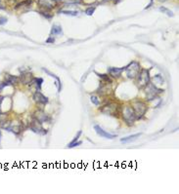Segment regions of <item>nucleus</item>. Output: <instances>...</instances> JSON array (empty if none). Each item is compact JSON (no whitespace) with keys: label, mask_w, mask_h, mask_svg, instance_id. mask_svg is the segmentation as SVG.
<instances>
[{"label":"nucleus","mask_w":179,"mask_h":194,"mask_svg":"<svg viewBox=\"0 0 179 194\" xmlns=\"http://www.w3.org/2000/svg\"><path fill=\"white\" fill-rule=\"evenodd\" d=\"M120 112H121V115H122V118H123V120H124V122L128 125V126H132L137 119L132 106H123L120 110Z\"/></svg>","instance_id":"f257e3e1"},{"label":"nucleus","mask_w":179,"mask_h":194,"mask_svg":"<svg viewBox=\"0 0 179 194\" xmlns=\"http://www.w3.org/2000/svg\"><path fill=\"white\" fill-rule=\"evenodd\" d=\"M120 110L121 107L119 106V104L114 102H107L101 107V112L111 116H118V113L120 112Z\"/></svg>","instance_id":"f03ea898"},{"label":"nucleus","mask_w":179,"mask_h":194,"mask_svg":"<svg viewBox=\"0 0 179 194\" xmlns=\"http://www.w3.org/2000/svg\"><path fill=\"white\" fill-rule=\"evenodd\" d=\"M131 106H132L133 110H134L137 119H140V118H142L144 115H145L146 110H147V106L144 102L139 100H133Z\"/></svg>","instance_id":"7ed1b4c3"},{"label":"nucleus","mask_w":179,"mask_h":194,"mask_svg":"<svg viewBox=\"0 0 179 194\" xmlns=\"http://www.w3.org/2000/svg\"><path fill=\"white\" fill-rule=\"evenodd\" d=\"M144 90H145V96H146V99L148 100H152L157 97L158 95L160 94L164 90H160V89L156 87L155 84L150 83L149 82L148 84L144 87Z\"/></svg>","instance_id":"20e7f679"},{"label":"nucleus","mask_w":179,"mask_h":194,"mask_svg":"<svg viewBox=\"0 0 179 194\" xmlns=\"http://www.w3.org/2000/svg\"><path fill=\"white\" fill-rule=\"evenodd\" d=\"M124 70L126 72L127 78L133 79V78H136L137 77V75H138V73L140 72L141 68H140V65L137 63V61H131L127 67H124Z\"/></svg>","instance_id":"39448f33"},{"label":"nucleus","mask_w":179,"mask_h":194,"mask_svg":"<svg viewBox=\"0 0 179 194\" xmlns=\"http://www.w3.org/2000/svg\"><path fill=\"white\" fill-rule=\"evenodd\" d=\"M150 82V74H149V69H142L137 75L136 85L138 88H144L147 84Z\"/></svg>","instance_id":"423d86ee"},{"label":"nucleus","mask_w":179,"mask_h":194,"mask_svg":"<svg viewBox=\"0 0 179 194\" xmlns=\"http://www.w3.org/2000/svg\"><path fill=\"white\" fill-rule=\"evenodd\" d=\"M38 5L41 8H43V10H51L54 7L57 5V0H38Z\"/></svg>","instance_id":"0eeeda50"},{"label":"nucleus","mask_w":179,"mask_h":194,"mask_svg":"<svg viewBox=\"0 0 179 194\" xmlns=\"http://www.w3.org/2000/svg\"><path fill=\"white\" fill-rule=\"evenodd\" d=\"M31 129L33 130V132H35V133H37L39 135H45V134H46V130L43 129L42 126H41V123L38 120H36L35 118H33V120L31 121Z\"/></svg>","instance_id":"6e6552de"},{"label":"nucleus","mask_w":179,"mask_h":194,"mask_svg":"<svg viewBox=\"0 0 179 194\" xmlns=\"http://www.w3.org/2000/svg\"><path fill=\"white\" fill-rule=\"evenodd\" d=\"M33 100L36 102V104H46L48 102V99L42 94V93L39 92V91L34 93Z\"/></svg>","instance_id":"1a4fd4ad"},{"label":"nucleus","mask_w":179,"mask_h":194,"mask_svg":"<svg viewBox=\"0 0 179 194\" xmlns=\"http://www.w3.org/2000/svg\"><path fill=\"white\" fill-rule=\"evenodd\" d=\"M94 129H95L96 133L99 135L100 137H102V138H106V139H109V140H113V139H114L116 137V136H114V135H111V134L107 133L106 131H104V130H103L100 126H98V125H95V126H94Z\"/></svg>","instance_id":"9d476101"},{"label":"nucleus","mask_w":179,"mask_h":194,"mask_svg":"<svg viewBox=\"0 0 179 194\" xmlns=\"http://www.w3.org/2000/svg\"><path fill=\"white\" fill-rule=\"evenodd\" d=\"M19 80L22 82L23 84H25V85H27V84L33 83L34 78H33V74H31V72H26V73H23L22 75H21Z\"/></svg>","instance_id":"9b49d317"},{"label":"nucleus","mask_w":179,"mask_h":194,"mask_svg":"<svg viewBox=\"0 0 179 194\" xmlns=\"http://www.w3.org/2000/svg\"><path fill=\"white\" fill-rule=\"evenodd\" d=\"M34 118H35L36 120L39 121L41 124L44 122H50V118L48 117L43 111H40V110L36 111V112L34 113Z\"/></svg>","instance_id":"f8f14e48"},{"label":"nucleus","mask_w":179,"mask_h":194,"mask_svg":"<svg viewBox=\"0 0 179 194\" xmlns=\"http://www.w3.org/2000/svg\"><path fill=\"white\" fill-rule=\"evenodd\" d=\"M124 70V67H110L109 70H108V72H109L110 76L114 77V78H118V77L120 76V74L122 73V71Z\"/></svg>","instance_id":"ddd939ff"},{"label":"nucleus","mask_w":179,"mask_h":194,"mask_svg":"<svg viewBox=\"0 0 179 194\" xmlns=\"http://www.w3.org/2000/svg\"><path fill=\"white\" fill-rule=\"evenodd\" d=\"M141 133H138V134H134V135H131V136H128V137H125V138H122L120 139V141L122 143H131V141H134L135 140H137V139L139 138L140 136H141Z\"/></svg>","instance_id":"4468645a"},{"label":"nucleus","mask_w":179,"mask_h":194,"mask_svg":"<svg viewBox=\"0 0 179 194\" xmlns=\"http://www.w3.org/2000/svg\"><path fill=\"white\" fill-rule=\"evenodd\" d=\"M18 81H19V78L16 76H14V75H9L7 74L6 75V82L8 85H14V84H17Z\"/></svg>","instance_id":"2eb2a0df"},{"label":"nucleus","mask_w":179,"mask_h":194,"mask_svg":"<svg viewBox=\"0 0 179 194\" xmlns=\"http://www.w3.org/2000/svg\"><path fill=\"white\" fill-rule=\"evenodd\" d=\"M51 35H62L63 34V31H62V27L60 26H57V24H54L52 26L51 29Z\"/></svg>","instance_id":"dca6fc26"},{"label":"nucleus","mask_w":179,"mask_h":194,"mask_svg":"<svg viewBox=\"0 0 179 194\" xmlns=\"http://www.w3.org/2000/svg\"><path fill=\"white\" fill-rule=\"evenodd\" d=\"M96 74H97L101 79H103V80L106 82V83L111 84L112 82H113V80H112V79L109 77V75H106V74H100V73H97V72H96Z\"/></svg>","instance_id":"f3484780"},{"label":"nucleus","mask_w":179,"mask_h":194,"mask_svg":"<svg viewBox=\"0 0 179 194\" xmlns=\"http://www.w3.org/2000/svg\"><path fill=\"white\" fill-rule=\"evenodd\" d=\"M31 3H33V1H31V0H25V1H23V2H21V3L18 4V5H16L15 9H19V8H21V7H23L25 5H29V6Z\"/></svg>","instance_id":"a211bd4d"},{"label":"nucleus","mask_w":179,"mask_h":194,"mask_svg":"<svg viewBox=\"0 0 179 194\" xmlns=\"http://www.w3.org/2000/svg\"><path fill=\"white\" fill-rule=\"evenodd\" d=\"M44 70H45V72H46V73H48V74L50 75V76L54 77V78L56 79V80H57V82H58V90H59V91L61 90V81H60L59 77H57L56 75H54L53 73H51V72H50V71H48V70H47V69H45V68H44Z\"/></svg>","instance_id":"6ab92c4d"},{"label":"nucleus","mask_w":179,"mask_h":194,"mask_svg":"<svg viewBox=\"0 0 179 194\" xmlns=\"http://www.w3.org/2000/svg\"><path fill=\"white\" fill-rule=\"evenodd\" d=\"M62 13L65 14V15L68 16H72V17H75V16H77V11H69V10H64L62 11Z\"/></svg>","instance_id":"aec40b11"},{"label":"nucleus","mask_w":179,"mask_h":194,"mask_svg":"<svg viewBox=\"0 0 179 194\" xmlns=\"http://www.w3.org/2000/svg\"><path fill=\"white\" fill-rule=\"evenodd\" d=\"M90 100H91V102H93L94 104H95V106H99L100 104V100H98V97L97 96H91L90 97Z\"/></svg>","instance_id":"412c9836"},{"label":"nucleus","mask_w":179,"mask_h":194,"mask_svg":"<svg viewBox=\"0 0 179 194\" xmlns=\"http://www.w3.org/2000/svg\"><path fill=\"white\" fill-rule=\"evenodd\" d=\"M67 4H71V5H77V4L81 3V0H65Z\"/></svg>","instance_id":"4be33fe9"},{"label":"nucleus","mask_w":179,"mask_h":194,"mask_svg":"<svg viewBox=\"0 0 179 194\" xmlns=\"http://www.w3.org/2000/svg\"><path fill=\"white\" fill-rule=\"evenodd\" d=\"M95 10H96V8H95V7H94V6H92V7H89V8H87V9H86L85 13H86V15L91 16V15H93V13L95 12Z\"/></svg>","instance_id":"5701e85b"},{"label":"nucleus","mask_w":179,"mask_h":194,"mask_svg":"<svg viewBox=\"0 0 179 194\" xmlns=\"http://www.w3.org/2000/svg\"><path fill=\"white\" fill-rule=\"evenodd\" d=\"M153 80L155 81V82L159 81V83H160V84H162V83H164V78H162V77L160 76V74L156 75V76H155V77H154V78H153Z\"/></svg>","instance_id":"b1692460"},{"label":"nucleus","mask_w":179,"mask_h":194,"mask_svg":"<svg viewBox=\"0 0 179 194\" xmlns=\"http://www.w3.org/2000/svg\"><path fill=\"white\" fill-rule=\"evenodd\" d=\"M160 11H162V12H164L166 14V15H168V16H170V17H172L173 16V14L171 11H169V10H167L166 8H164V7H160Z\"/></svg>","instance_id":"393cba45"},{"label":"nucleus","mask_w":179,"mask_h":194,"mask_svg":"<svg viewBox=\"0 0 179 194\" xmlns=\"http://www.w3.org/2000/svg\"><path fill=\"white\" fill-rule=\"evenodd\" d=\"M34 82H35L36 84H37V86H38V88H41V85H42V83H43V79L42 78H35L33 80Z\"/></svg>","instance_id":"a878e982"},{"label":"nucleus","mask_w":179,"mask_h":194,"mask_svg":"<svg viewBox=\"0 0 179 194\" xmlns=\"http://www.w3.org/2000/svg\"><path fill=\"white\" fill-rule=\"evenodd\" d=\"M81 143H82V141H75V143H71L70 145H69V148L77 146V145H80Z\"/></svg>","instance_id":"bb28decb"},{"label":"nucleus","mask_w":179,"mask_h":194,"mask_svg":"<svg viewBox=\"0 0 179 194\" xmlns=\"http://www.w3.org/2000/svg\"><path fill=\"white\" fill-rule=\"evenodd\" d=\"M7 22V18L4 17H0V26H3Z\"/></svg>","instance_id":"cd10ccee"},{"label":"nucleus","mask_w":179,"mask_h":194,"mask_svg":"<svg viewBox=\"0 0 179 194\" xmlns=\"http://www.w3.org/2000/svg\"><path fill=\"white\" fill-rule=\"evenodd\" d=\"M46 42H47V43H54V42H55V38H54L52 35H50V36H49V38H48V39L46 40Z\"/></svg>","instance_id":"c85d7f7f"},{"label":"nucleus","mask_w":179,"mask_h":194,"mask_svg":"<svg viewBox=\"0 0 179 194\" xmlns=\"http://www.w3.org/2000/svg\"><path fill=\"white\" fill-rule=\"evenodd\" d=\"M7 85H8V84H7V82H6V81H5V82H3V83L0 84V92H1L2 89H3L4 87H6Z\"/></svg>","instance_id":"c756f323"},{"label":"nucleus","mask_w":179,"mask_h":194,"mask_svg":"<svg viewBox=\"0 0 179 194\" xmlns=\"http://www.w3.org/2000/svg\"><path fill=\"white\" fill-rule=\"evenodd\" d=\"M4 99H5L4 97H0V112H1V104H2V102H3Z\"/></svg>","instance_id":"7c9ffc66"},{"label":"nucleus","mask_w":179,"mask_h":194,"mask_svg":"<svg viewBox=\"0 0 179 194\" xmlns=\"http://www.w3.org/2000/svg\"><path fill=\"white\" fill-rule=\"evenodd\" d=\"M159 1H160V2H164V1H166V0H159Z\"/></svg>","instance_id":"2f4dec72"}]
</instances>
